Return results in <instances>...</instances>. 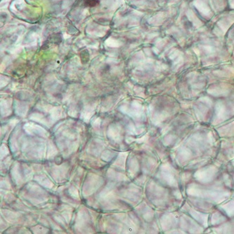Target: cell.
<instances>
[{
  "instance_id": "6da1fadb",
  "label": "cell",
  "mask_w": 234,
  "mask_h": 234,
  "mask_svg": "<svg viewBox=\"0 0 234 234\" xmlns=\"http://www.w3.org/2000/svg\"><path fill=\"white\" fill-rule=\"evenodd\" d=\"M99 3L98 0H84V5L87 7H95Z\"/></svg>"
}]
</instances>
